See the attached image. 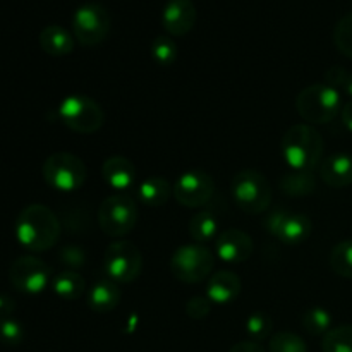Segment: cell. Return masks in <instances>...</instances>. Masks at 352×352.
I'll list each match as a JSON object with an SVG mask.
<instances>
[{"mask_svg": "<svg viewBox=\"0 0 352 352\" xmlns=\"http://www.w3.org/2000/svg\"><path fill=\"white\" fill-rule=\"evenodd\" d=\"M60 230L57 215L48 206L38 203L21 210L14 227L17 243L31 253L52 250L58 243Z\"/></svg>", "mask_w": 352, "mask_h": 352, "instance_id": "6da1fadb", "label": "cell"}, {"mask_svg": "<svg viewBox=\"0 0 352 352\" xmlns=\"http://www.w3.org/2000/svg\"><path fill=\"white\" fill-rule=\"evenodd\" d=\"M280 148L291 170L311 172L322 162L323 138L309 124H296L284 134Z\"/></svg>", "mask_w": 352, "mask_h": 352, "instance_id": "7a4b0ae2", "label": "cell"}, {"mask_svg": "<svg viewBox=\"0 0 352 352\" xmlns=\"http://www.w3.org/2000/svg\"><path fill=\"white\" fill-rule=\"evenodd\" d=\"M298 113L309 124L332 122L337 113L342 110L339 89L332 88L327 82H316L302 89L296 98Z\"/></svg>", "mask_w": 352, "mask_h": 352, "instance_id": "3957f363", "label": "cell"}, {"mask_svg": "<svg viewBox=\"0 0 352 352\" xmlns=\"http://www.w3.org/2000/svg\"><path fill=\"white\" fill-rule=\"evenodd\" d=\"M230 195L237 208L248 215L267 212L272 203L270 182L256 170L237 172L230 182Z\"/></svg>", "mask_w": 352, "mask_h": 352, "instance_id": "277c9868", "label": "cell"}, {"mask_svg": "<svg viewBox=\"0 0 352 352\" xmlns=\"http://www.w3.org/2000/svg\"><path fill=\"white\" fill-rule=\"evenodd\" d=\"M41 175L52 189L58 192H74L86 181V165L81 158L67 151L52 153L41 167Z\"/></svg>", "mask_w": 352, "mask_h": 352, "instance_id": "5b68a950", "label": "cell"}, {"mask_svg": "<svg viewBox=\"0 0 352 352\" xmlns=\"http://www.w3.org/2000/svg\"><path fill=\"white\" fill-rule=\"evenodd\" d=\"M215 256L203 244H184L172 254L170 270L184 284H199L212 277Z\"/></svg>", "mask_w": 352, "mask_h": 352, "instance_id": "8992f818", "label": "cell"}, {"mask_svg": "<svg viewBox=\"0 0 352 352\" xmlns=\"http://www.w3.org/2000/svg\"><path fill=\"white\" fill-rule=\"evenodd\" d=\"M58 119L78 134H93L105 122V113L98 102L86 95H69L58 105Z\"/></svg>", "mask_w": 352, "mask_h": 352, "instance_id": "52a82bcc", "label": "cell"}, {"mask_svg": "<svg viewBox=\"0 0 352 352\" xmlns=\"http://www.w3.org/2000/svg\"><path fill=\"white\" fill-rule=\"evenodd\" d=\"M100 229L109 237L127 236L138 223V206L131 196L116 192L102 201L98 208Z\"/></svg>", "mask_w": 352, "mask_h": 352, "instance_id": "ba28073f", "label": "cell"}, {"mask_svg": "<svg viewBox=\"0 0 352 352\" xmlns=\"http://www.w3.org/2000/svg\"><path fill=\"white\" fill-rule=\"evenodd\" d=\"M103 268L116 284H131L143 272V254L131 241H116L105 250Z\"/></svg>", "mask_w": 352, "mask_h": 352, "instance_id": "9c48e42d", "label": "cell"}, {"mask_svg": "<svg viewBox=\"0 0 352 352\" xmlns=\"http://www.w3.org/2000/svg\"><path fill=\"white\" fill-rule=\"evenodd\" d=\"M72 30L76 40L85 47H96L110 33V14L102 3L86 2L76 9L72 16Z\"/></svg>", "mask_w": 352, "mask_h": 352, "instance_id": "30bf717a", "label": "cell"}, {"mask_svg": "<svg viewBox=\"0 0 352 352\" xmlns=\"http://www.w3.org/2000/svg\"><path fill=\"white\" fill-rule=\"evenodd\" d=\"M9 280L19 292L40 294L48 285H52L54 274H52L50 267L40 258L21 256L10 265Z\"/></svg>", "mask_w": 352, "mask_h": 352, "instance_id": "8fae6325", "label": "cell"}, {"mask_svg": "<svg viewBox=\"0 0 352 352\" xmlns=\"http://www.w3.org/2000/svg\"><path fill=\"white\" fill-rule=\"evenodd\" d=\"M265 229L268 234L277 237L282 244L299 246L311 236L313 223L302 213L289 212V210H274L265 219Z\"/></svg>", "mask_w": 352, "mask_h": 352, "instance_id": "7c38bea8", "label": "cell"}, {"mask_svg": "<svg viewBox=\"0 0 352 352\" xmlns=\"http://www.w3.org/2000/svg\"><path fill=\"white\" fill-rule=\"evenodd\" d=\"M172 192L179 205L186 208H199L212 199L215 192V182L208 172L188 170L179 175Z\"/></svg>", "mask_w": 352, "mask_h": 352, "instance_id": "4fadbf2b", "label": "cell"}, {"mask_svg": "<svg viewBox=\"0 0 352 352\" xmlns=\"http://www.w3.org/2000/svg\"><path fill=\"white\" fill-rule=\"evenodd\" d=\"M198 12L192 0H168L162 10L164 30L172 36H186L195 28Z\"/></svg>", "mask_w": 352, "mask_h": 352, "instance_id": "5bb4252c", "label": "cell"}, {"mask_svg": "<svg viewBox=\"0 0 352 352\" xmlns=\"http://www.w3.org/2000/svg\"><path fill=\"white\" fill-rule=\"evenodd\" d=\"M254 244L250 234L239 229H229L219 234L215 244L217 256L226 263H243L253 254Z\"/></svg>", "mask_w": 352, "mask_h": 352, "instance_id": "9a60e30c", "label": "cell"}, {"mask_svg": "<svg viewBox=\"0 0 352 352\" xmlns=\"http://www.w3.org/2000/svg\"><path fill=\"white\" fill-rule=\"evenodd\" d=\"M102 175L103 181L107 182L109 188H112L113 191L124 192L129 191V189L136 188L138 182V170L134 167L133 162L126 157H110L103 162L102 167Z\"/></svg>", "mask_w": 352, "mask_h": 352, "instance_id": "2e32d148", "label": "cell"}, {"mask_svg": "<svg viewBox=\"0 0 352 352\" xmlns=\"http://www.w3.org/2000/svg\"><path fill=\"white\" fill-rule=\"evenodd\" d=\"M241 278L234 272L220 270L206 282L205 296L212 305H230L241 294Z\"/></svg>", "mask_w": 352, "mask_h": 352, "instance_id": "e0dca14e", "label": "cell"}, {"mask_svg": "<svg viewBox=\"0 0 352 352\" xmlns=\"http://www.w3.org/2000/svg\"><path fill=\"white\" fill-rule=\"evenodd\" d=\"M320 175L330 188H347L352 184V155L333 153L320 165Z\"/></svg>", "mask_w": 352, "mask_h": 352, "instance_id": "ac0fdd59", "label": "cell"}, {"mask_svg": "<svg viewBox=\"0 0 352 352\" xmlns=\"http://www.w3.org/2000/svg\"><path fill=\"white\" fill-rule=\"evenodd\" d=\"M40 47L45 54L52 55V57H64V55L72 54L74 50V38L69 33L65 28L57 26V24H50V26L43 28L40 31Z\"/></svg>", "mask_w": 352, "mask_h": 352, "instance_id": "d6986e66", "label": "cell"}, {"mask_svg": "<svg viewBox=\"0 0 352 352\" xmlns=\"http://www.w3.org/2000/svg\"><path fill=\"white\" fill-rule=\"evenodd\" d=\"M119 284L113 280H98L91 285L88 292V306L96 313H110L117 308L120 301Z\"/></svg>", "mask_w": 352, "mask_h": 352, "instance_id": "ffe728a7", "label": "cell"}, {"mask_svg": "<svg viewBox=\"0 0 352 352\" xmlns=\"http://www.w3.org/2000/svg\"><path fill=\"white\" fill-rule=\"evenodd\" d=\"M138 191V199H140L143 205L151 206V208H158V206L167 205L168 198L172 195V188L164 177H148L144 181H141L136 188Z\"/></svg>", "mask_w": 352, "mask_h": 352, "instance_id": "44dd1931", "label": "cell"}, {"mask_svg": "<svg viewBox=\"0 0 352 352\" xmlns=\"http://www.w3.org/2000/svg\"><path fill=\"white\" fill-rule=\"evenodd\" d=\"M278 188L284 195L292 196V198H301V196L311 195L316 189V179L313 177L311 172L306 170H291L284 174L278 181Z\"/></svg>", "mask_w": 352, "mask_h": 352, "instance_id": "7402d4cb", "label": "cell"}, {"mask_svg": "<svg viewBox=\"0 0 352 352\" xmlns=\"http://www.w3.org/2000/svg\"><path fill=\"white\" fill-rule=\"evenodd\" d=\"M85 278L76 270L60 272L52 280V289L64 301H76V299H79L82 292H85Z\"/></svg>", "mask_w": 352, "mask_h": 352, "instance_id": "603a6c76", "label": "cell"}, {"mask_svg": "<svg viewBox=\"0 0 352 352\" xmlns=\"http://www.w3.org/2000/svg\"><path fill=\"white\" fill-rule=\"evenodd\" d=\"M189 234L198 244L208 243L219 236V220L213 213L199 212L189 220Z\"/></svg>", "mask_w": 352, "mask_h": 352, "instance_id": "cb8c5ba5", "label": "cell"}, {"mask_svg": "<svg viewBox=\"0 0 352 352\" xmlns=\"http://www.w3.org/2000/svg\"><path fill=\"white\" fill-rule=\"evenodd\" d=\"M323 352H352V325H340L330 329L323 336Z\"/></svg>", "mask_w": 352, "mask_h": 352, "instance_id": "d4e9b609", "label": "cell"}, {"mask_svg": "<svg viewBox=\"0 0 352 352\" xmlns=\"http://www.w3.org/2000/svg\"><path fill=\"white\" fill-rule=\"evenodd\" d=\"M301 323L309 336H325L332 327V316L323 308H309L302 313Z\"/></svg>", "mask_w": 352, "mask_h": 352, "instance_id": "484cf974", "label": "cell"}, {"mask_svg": "<svg viewBox=\"0 0 352 352\" xmlns=\"http://www.w3.org/2000/svg\"><path fill=\"white\" fill-rule=\"evenodd\" d=\"M150 52L153 60L162 67H168V65L174 64L179 55V48L175 41L170 36H164V34H160V36L151 41Z\"/></svg>", "mask_w": 352, "mask_h": 352, "instance_id": "4316f807", "label": "cell"}, {"mask_svg": "<svg viewBox=\"0 0 352 352\" xmlns=\"http://www.w3.org/2000/svg\"><path fill=\"white\" fill-rule=\"evenodd\" d=\"M330 267L339 277L352 278V241H342L330 253Z\"/></svg>", "mask_w": 352, "mask_h": 352, "instance_id": "83f0119b", "label": "cell"}, {"mask_svg": "<svg viewBox=\"0 0 352 352\" xmlns=\"http://www.w3.org/2000/svg\"><path fill=\"white\" fill-rule=\"evenodd\" d=\"M244 327H246L248 336H250L253 342H261V340L270 337L272 330H274V320H272L268 313L254 311L248 316Z\"/></svg>", "mask_w": 352, "mask_h": 352, "instance_id": "f1b7e54d", "label": "cell"}, {"mask_svg": "<svg viewBox=\"0 0 352 352\" xmlns=\"http://www.w3.org/2000/svg\"><path fill=\"white\" fill-rule=\"evenodd\" d=\"M333 43L337 50L347 58H352V12L339 19L333 30Z\"/></svg>", "mask_w": 352, "mask_h": 352, "instance_id": "f546056e", "label": "cell"}, {"mask_svg": "<svg viewBox=\"0 0 352 352\" xmlns=\"http://www.w3.org/2000/svg\"><path fill=\"white\" fill-rule=\"evenodd\" d=\"M270 352H308L306 342L292 332H278L268 344Z\"/></svg>", "mask_w": 352, "mask_h": 352, "instance_id": "4dcf8cb0", "label": "cell"}, {"mask_svg": "<svg viewBox=\"0 0 352 352\" xmlns=\"http://www.w3.org/2000/svg\"><path fill=\"white\" fill-rule=\"evenodd\" d=\"M24 340V329L16 318L10 315L0 316V342L6 346H19Z\"/></svg>", "mask_w": 352, "mask_h": 352, "instance_id": "1f68e13d", "label": "cell"}, {"mask_svg": "<svg viewBox=\"0 0 352 352\" xmlns=\"http://www.w3.org/2000/svg\"><path fill=\"white\" fill-rule=\"evenodd\" d=\"M210 311H212V302L206 299V296H196V298L189 299L188 305H186V313L192 320L206 318Z\"/></svg>", "mask_w": 352, "mask_h": 352, "instance_id": "d6a6232c", "label": "cell"}, {"mask_svg": "<svg viewBox=\"0 0 352 352\" xmlns=\"http://www.w3.org/2000/svg\"><path fill=\"white\" fill-rule=\"evenodd\" d=\"M58 258H60L62 263L67 265V267H71L72 270H74V268L82 267V265H85V261H86L85 251H82L81 248L74 246V244L62 248L60 253H58Z\"/></svg>", "mask_w": 352, "mask_h": 352, "instance_id": "836d02e7", "label": "cell"}, {"mask_svg": "<svg viewBox=\"0 0 352 352\" xmlns=\"http://www.w3.org/2000/svg\"><path fill=\"white\" fill-rule=\"evenodd\" d=\"M347 74H349V71H346V69L340 67V65H333V67H330L329 71L325 72V82L329 86H332V88L342 89L344 85H346Z\"/></svg>", "mask_w": 352, "mask_h": 352, "instance_id": "e575fe53", "label": "cell"}, {"mask_svg": "<svg viewBox=\"0 0 352 352\" xmlns=\"http://www.w3.org/2000/svg\"><path fill=\"white\" fill-rule=\"evenodd\" d=\"M229 352H267L260 346V342H253V340H243L237 342L236 346L230 347Z\"/></svg>", "mask_w": 352, "mask_h": 352, "instance_id": "d590c367", "label": "cell"}, {"mask_svg": "<svg viewBox=\"0 0 352 352\" xmlns=\"http://www.w3.org/2000/svg\"><path fill=\"white\" fill-rule=\"evenodd\" d=\"M340 117H342L344 126H346L352 133V100L342 107V110H340Z\"/></svg>", "mask_w": 352, "mask_h": 352, "instance_id": "8d00e7d4", "label": "cell"}, {"mask_svg": "<svg viewBox=\"0 0 352 352\" xmlns=\"http://www.w3.org/2000/svg\"><path fill=\"white\" fill-rule=\"evenodd\" d=\"M344 91L347 93V95H351L352 96V72H349V74H347V79H346V85H344Z\"/></svg>", "mask_w": 352, "mask_h": 352, "instance_id": "74e56055", "label": "cell"}]
</instances>
